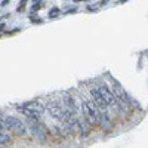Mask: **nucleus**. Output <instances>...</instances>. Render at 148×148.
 Instances as JSON below:
<instances>
[{
  "mask_svg": "<svg viewBox=\"0 0 148 148\" xmlns=\"http://www.w3.org/2000/svg\"><path fill=\"white\" fill-rule=\"evenodd\" d=\"M5 121H6V127L9 130H14L18 135H25L27 133V126L24 125V121H21L15 116H8L5 119Z\"/></svg>",
  "mask_w": 148,
  "mask_h": 148,
  "instance_id": "obj_1",
  "label": "nucleus"
},
{
  "mask_svg": "<svg viewBox=\"0 0 148 148\" xmlns=\"http://www.w3.org/2000/svg\"><path fill=\"white\" fill-rule=\"evenodd\" d=\"M27 120H28V129L33 133V136L39 138L40 141H45L46 139V130L39 123V120L37 119H27Z\"/></svg>",
  "mask_w": 148,
  "mask_h": 148,
  "instance_id": "obj_2",
  "label": "nucleus"
},
{
  "mask_svg": "<svg viewBox=\"0 0 148 148\" xmlns=\"http://www.w3.org/2000/svg\"><path fill=\"white\" fill-rule=\"evenodd\" d=\"M96 89H98V92L101 93L102 99L105 101V104H107V105H113V107H114V105H117V101H116V96H114V93L111 92V90L107 88L105 84H99Z\"/></svg>",
  "mask_w": 148,
  "mask_h": 148,
  "instance_id": "obj_3",
  "label": "nucleus"
},
{
  "mask_svg": "<svg viewBox=\"0 0 148 148\" xmlns=\"http://www.w3.org/2000/svg\"><path fill=\"white\" fill-rule=\"evenodd\" d=\"M22 107H25L27 110H30L31 113L37 114L39 117H42V116L45 114V107H43L39 101H28V102H25V104H22Z\"/></svg>",
  "mask_w": 148,
  "mask_h": 148,
  "instance_id": "obj_4",
  "label": "nucleus"
},
{
  "mask_svg": "<svg viewBox=\"0 0 148 148\" xmlns=\"http://www.w3.org/2000/svg\"><path fill=\"white\" fill-rule=\"evenodd\" d=\"M46 110L49 111V114H51L53 119L61 120V116H62V107H61L58 102H55V101H49Z\"/></svg>",
  "mask_w": 148,
  "mask_h": 148,
  "instance_id": "obj_5",
  "label": "nucleus"
},
{
  "mask_svg": "<svg viewBox=\"0 0 148 148\" xmlns=\"http://www.w3.org/2000/svg\"><path fill=\"white\" fill-rule=\"evenodd\" d=\"M90 96H92V101L99 107L102 111H107V104H105V101L102 99V96H101V93L98 92V89L96 88H93V89H90Z\"/></svg>",
  "mask_w": 148,
  "mask_h": 148,
  "instance_id": "obj_6",
  "label": "nucleus"
},
{
  "mask_svg": "<svg viewBox=\"0 0 148 148\" xmlns=\"http://www.w3.org/2000/svg\"><path fill=\"white\" fill-rule=\"evenodd\" d=\"M62 101H64V104H65V108L67 110H70V111H73V113H76L77 114V105H76V99L70 95V93H67V92H64L62 93Z\"/></svg>",
  "mask_w": 148,
  "mask_h": 148,
  "instance_id": "obj_7",
  "label": "nucleus"
},
{
  "mask_svg": "<svg viewBox=\"0 0 148 148\" xmlns=\"http://www.w3.org/2000/svg\"><path fill=\"white\" fill-rule=\"evenodd\" d=\"M82 113H83V117H84V120L88 121L89 125H96L95 117H93V114L90 113V110H89L88 104H86V101H83V102H82Z\"/></svg>",
  "mask_w": 148,
  "mask_h": 148,
  "instance_id": "obj_8",
  "label": "nucleus"
},
{
  "mask_svg": "<svg viewBox=\"0 0 148 148\" xmlns=\"http://www.w3.org/2000/svg\"><path fill=\"white\" fill-rule=\"evenodd\" d=\"M83 136H88V135L90 133V126H89V123L86 121L84 119H79V129H77Z\"/></svg>",
  "mask_w": 148,
  "mask_h": 148,
  "instance_id": "obj_9",
  "label": "nucleus"
},
{
  "mask_svg": "<svg viewBox=\"0 0 148 148\" xmlns=\"http://www.w3.org/2000/svg\"><path fill=\"white\" fill-rule=\"evenodd\" d=\"M12 142V138L9 133H5L3 130H0V145H9Z\"/></svg>",
  "mask_w": 148,
  "mask_h": 148,
  "instance_id": "obj_10",
  "label": "nucleus"
},
{
  "mask_svg": "<svg viewBox=\"0 0 148 148\" xmlns=\"http://www.w3.org/2000/svg\"><path fill=\"white\" fill-rule=\"evenodd\" d=\"M59 12H61V10H59V8H52L51 10H49V15H47V16H49V19L56 18V16L59 15Z\"/></svg>",
  "mask_w": 148,
  "mask_h": 148,
  "instance_id": "obj_11",
  "label": "nucleus"
},
{
  "mask_svg": "<svg viewBox=\"0 0 148 148\" xmlns=\"http://www.w3.org/2000/svg\"><path fill=\"white\" fill-rule=\"evenodd\" d=\"M42 6H43L42 3H40V5H34V6H33V10H39V9H42Z\"/></svg>",
  "mask_w": 148,
  "mask_h": 148,
  "instance_id": "obj_12",
  "label": "nucleus"
},
{
  "mask_svg": "<svg viewBox=\"0 0 148 148\" xmlns=\"http://www.w3.org/2000/svg\"><path fill=\"white\" fill-rule=\"evenodd\" d=\"M88 9H89V10H96V9H98V5H96V6H92V5H89V6H88Z\"/></svg>",
  "mask_w": 148,
  "mask_h": 148,
  "instance_id": "obj_13",
  "label": "nucleus"
},
{
  "mask_svg": "<svg viewBox=\"0 0 148 148\" xmlns=\"http://www.w3.org/2000/svg\"><path fill=\"white\" fill-rule=\"evenodd\" d=\"M0 5H2V6H8V5H9V0H3V2L0 3Z\"/></svg>",
  "mask_w": 148,
  "mask_h": 148,
  "instance_id": "obj_14",
  "label": "nucleus"
},
{
  "mask_svg": "<svg viewBox=\"0 0 148 148\" xmlns=\"http://www.w3.org/2000/svg\"><path fill=\"white\" fill-rule=\"evenodd\" d=\"M76 10H77L76 8H71L70 10H67V14H73V12H76Z\"/></svg>",
  "mask_w": 148,
  "mask_h": 148,
  "instance_id": "obj_15",
  "label": "nucleus"
},
{
  "mask_svg": "<svg viewBox=\"0 0 148 148\" xmlns=\"http://www.w3.org/2000/svg\"><path fill=\"white\" fill-rule=\"evenodd\" d=\"M80 2H88V0H74V3H80Z\"/></svg>",
  "mask_w": 148,
  "mask_h": 148,
  "instance_id": "obj_16",
  "label": "nucleus"
},
{
  "mask_svg": "<svg viewBox=\"0 0 148 148\" xmlns=\"http://www.w3.org/2000/svg\"><path fill=\"white\" fill-rule=\"evenodd\" d=\"M3 28H5V24H0V31H2Z\"/></svg>",
  "mask_w": 148,
  "mask_h": 148,
  "instance_id": "obj_17",
  "label": "nucleus"
},
{
  "mask_svg": "<svg viewBox=\"0 0 148 148\" xmlns=\"http://www.w3.org/2000/svg\"><path fill=\"white\" fill-rule=\"evenodd\" d=\"M33 2H37V0H33Z\"/></svg>",
  "mask_w": 148,
  "mask_h": 148,
  "instance_id": "obj_18",
  "label": "nucleus"
}]
</instances>
